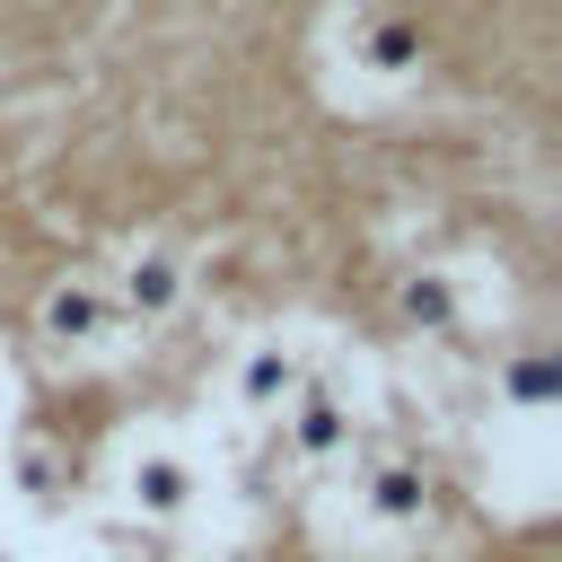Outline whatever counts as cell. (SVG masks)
Returning <instances> with one entry per match:
<instances>
[{
    "mask_svg": "<svg viewBox=\"0 0 562 562\" xmlns=\"http://www.w3.org/2000/svg\"><path fill=\"white\" fill-rule=\"evenodd\" d=\"M272 448H281V465H290V474H325V465H342V457L360 448V404H351V386L316 369V378L281 404Z\"/></svg>",
    "mask_w": 562,
    "mask_h": 562,
    "instance_id": "1",
    "label": "cell"
},
{
    "mask_svg": "<svg viewBox=\"0 0 562 562\" xmlns=\"http://www.w3.org/2000/svg\"><path fill=\"white\" fill-rule=\"evenodd\" d=\"M35 334H44L53 360H123L132 351V334H123V316L105 299V272H61L35 299Z\"/></svg>",
    "mask_w": 562,
    "mask_h": 562,
    "instance_id": "2",
    "label": "cell"
},
{
    "mask_svg": "<svg viewBox=\"0 0 562 562\" xmlns=\"http://www.w3.org/2000/svg\"><path fill=\"white\" fill-rule=\"evenodd\" d=\"M114 501H123V518H140V527H184L193 501H202V465H193L176 439H132V448L114 457Z\"/></svg>",
    "mask_w": 562,
    "mask_h": 562,
    "instance_id": "3",
    "label": "cell"
},
{
    "mask_svg": "<svg viewBox=\"0 0 562 562\" xmlns=\"http://www.w3.org/2000/svg\"><path fill=\"white\" fill-rule=\"evenodd\" d=\"M184 290H193V263L176 255V246H132L114 272H105V299H114V316H123V334L140 342V334H158L176 307H184Z\"/></svg>",
    "mask_w": 562,
    "mask_h": 562,
    "instance_id": "4",
    "label": "cell"
},
{
    "mask_svg": "<svg viewBox=\"0 0 562 562\" xmlns=\"http://www.w3.org/2000/svg\"><path fill=\"white\" fill-rule=\"evenodd\" d=\"M351 501H360V518L386 527V536H422V527L439 518V483H430L422 457H369L360 483H351Z\"/></svg>",
    "mask_w": 562,
    "mask_h": 562,
    "instance_id": "5",
    "label": "cell"
},
{
    "mask_svg": "<svg viewBox=\"0 0 562 562\" xmlns=\"http://www.w3.org/2000/svg\"><path fill=\"white\" fill-rule=\"evenodd\" d=\"M307 378H316V360H307L299 342L263 334V342H246V351L228 360V404H237L246 422H281V404H290Z\"/></svg>",
    "mask_w": 562,
    "mask_h": 562,
    "instance_id": "6",
    "label": "cell"
},
{
    "mask_svg": "<svg viewBox=\"0 0 562 562\" xmlns=\"http://www.w3.org/2000/svg\"><path fill=\"white\" fill-rule=\"evenodd\" d=\"M351 53H360V70H378V79H404V70H422V26H404L395 9H360V26H351Z\"/></svg>",
    "mask_w": 562,
    "mask_h": 562,
    "instance_id": "7",
    "label": "cell"
},
{
    "mask_svg": "<svg viewBox=\"0 0 562 562\" xmlns=\"http://www.w3.org/2000/svg\"><path fill=\"white\" fill-rule=\"evenodd\" d=\"M395 316H404L413 334H448V325H457V281H448V272H404Z\"/></svg>",
    "mask_w": 562,
    "mask_h": 562,
    "instance_id": "8",
    "label": "cell"
},
{
    "mask_svg": "<svg viewBox=\"0 0 562 562\" xmlns=\"http://www.w3.org/2000/svg\"><path fill=\"white\" fill-rule=\"evenodd\" d=\"M501 395H509L527 422H544V404H553V369H544L536 351H518V360H501Z\"/></svg>",
    "mask_w": 562,
    "mask_h": 562,
    "instance_id": "9",
    "label": "cell"
}]
</instances>
